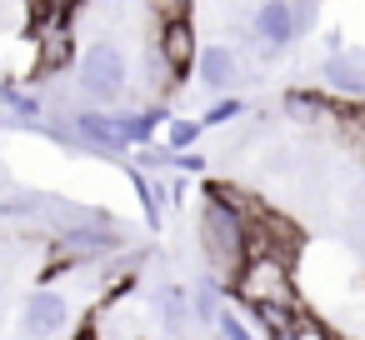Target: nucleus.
I'll return each instance as SVG.
<instances>
[{
	"instance_id": "obj_1",
	"label": "nucleus",
	"mask_w": 365,
	"mask_h": 340,
	"mask_svg": "<svg viewBox=\"0 0 365 340\" xmlns=\"http://www.w3.org/2000/svg\"><path fill=\"white\" fill-rule=\"evenodd\" d=\"M200 250H205L210 270L235 285L240 265L250 260V225H245V215L235 205L205 195V205H200Z\"/></svg>"
},
{
	"instance_id": "obj_2",
	"label": "nucleus",
	"mask_w": 365,
	"mask_h": 340,
	"mask_svg": "<svg viewBox=\"0 0 365 340\" xmlns=\"http://www.w3.org/2000/svg\"><path fill=\"white\" fill-rule=\"evenodd\" d=\"M235 295H240L250 310H265V305L300 310L290 260H280V255H250V260L240 265V275H235Z\"/></svg>"
},
{
	"instance_id": "obj_3",
	"label": "nucleus",
	"mask_w": 365,
	"mask_h": 340,
	"mask_svg": "<svg viewBox=\"0 0 365 340\" xmlns=\"http://www.w3.org/2000/svg\"><path fill=\"white\" fill-rule=\"evenodd\" d=\"M81 86H86V96H96V101H115V96H125V86H130V61H125V51L115 46V41H96L86 56H81Z\"/></svg>"
},
{
	"instance_id": "obj_4",
	"label": "nucleus",
	"mask_w": 365,
	"mask_h": 340,
	"mask_svg": "<svg viewBox=\"0 0 365 340\" xmlns=\"http://www.w3.org/2000/svg\"><path fill=\"white\" fill-rule=\"evenodd\" d=\"M71 325V300L61 290H31L26 295V310H21V335L26 340H56L61 330Z\"/></svg>"
},
{
	"instance_id": "obj_5",
	"label": "nucleus",
	"mask_w": 365,
	"mask_h": 340,
	"mask_svg": "<svg viewBox=\"0 0 365 340\" xmlns=\"http://www.w3.org/2000/svg\"><path fill=\"white\" fill-rule=\"evenodd\" d=\"M160 66L170 71V81L190 76V66H200V51H195V26L190 21H160Z\"/></svg>"
},
{
	"instance_id": "obj_6",
	"label": "nucleus",
	"mask_w": 365,
	"mask_h": 340,
	"mask_svg": "<svg viewBox=\"0 0 365 340\" xmlns=\"http://www.w3.org/2000/svg\"><path fill=\"white\" fill-rule=\"evenodd\" d=\"M145 305H150V315H155V325L165 335H185L190 320H195V295L185 285H155L145 295Z\"/></svg>"
},
{
	"instance_id": "obj_7",
	"label": "nucleus",
	"mask_w": 365,
	"mask_h": 340,
	"mask_svg": "<svg viewBox=\"0 0 365 340\" xmlns=\"http://www.w3.org/2000/svg\"><path fill=\"white\" fill-rule=\"evenodd\" d=\"M71 56H76V36H71V26H61V31H41V36H36V66H31V76H36V81L61 76V71L71 66Z\"/></svg>"
},
{
	"instance_id": "obj_8",
	"label": "nucleus",
	"mask_w": 365,
	"mask_h": 340,
	"mask_svg": "<svg viewBox=\"0 0 365 340\" xmlns=\"http://www.w3.org/2000/svg\"><path fill=\"white\" fill-rule=\"evenodd\" d=\"M295 31H300V16L285 6V0H265V6L255 11V36H260L270 51L290 46V41H295Z\"/></svg>"
},
{
	"instance_id": "obj_9",
	"label": "nucleus",
	"mask_w": 365,
	"mask_h": 340,
	"mask_svg": "<svg viewBox=\"0 0 365 340\" xmlns=\"http://www.w3.org/2000/svg\"><path fill=\"white\" fill-rule=\"evenodd\" d=\"M325 86L335 91V101H360L365 96V66H355L345 56H330L325 61Z\"/></svg>"
},
{
	"instance_id": "obj_10",
	"label": "nucleus",
	"mask_w": 365,
	"mask_h": 340,
	"mask_svg": "<svg viewBox=\"0 0 365 340\" xmlns=\"http://www.w3.org/2000/svg\"><path fill=\"white\" fill-rule=\"evenodd\" d=\"M200 81L210 86V91H225L235 76H240V66H235V51H225V46H210V51H200Z\"/></svg>"
},
{
	"instance_id": "obj_11",
	"label": "nucleus",
	"mask_w": 365,
	"mask_h": 340,
	"mask_svg": "<svg viewBox=\"0 0 365 340\" xmlns=\"http://www.w3.org/2000/svg\"><path fill=\"white\" fill-rule=\"evenodd\" d=\"M76 130L86 135V140H96V145H125L120 140V125H115V115H76Z\"/></svg>"
},
{
	"instance_id": "obj_12",
	"label": "nucleus",
	"mask_w": 365,
	"mask_h": 340,
	"mask_svg": "<svg viewBox=\"0 0 365 340\" xmlns=\"http://www.w3.org/2000/svg\"><path fill=\"white\" fill-rule=\"evenodd\" d=\"M275 340H340V335H335V330H330V325H325L320 315L300 310V315H295V325H290L285 335H275Z\"/></svg>"
},
{
	"instance_id": "obj_13",
	"label": "nucleus",
	"mask_w": 365,
	"mask_h": 340,
	"mask_svg": "<svg viewBox=\"0 0 365 340\" xmlns=\"http://www.w3.org/2000/svg\"><path fill=\"white\" fill-rule=\"evenodd\" d=\"M195 135H200V120H170V130H165V145H170L175 155H185V150L195 145Z\"/></svg>"
},
{
	"instance_id": "obj_14",
	"label": "nucleus",
	"mask_w": 365,
	"mask_h": 340,
	"mask_svg": "<svg viewBox=\"0 0 365 340\" xmlns=\"http://www.w3.org/2000/svg\"><path fill=\"white\" fill-rule=\"evenodd\" d=\"M0 101H6L16 115H36L41 110V101L36 96H26V91H16V86H6V81H0Z\"/></svg>"
},
{
	"instance_id": "obj_15",
	"label": "nucleus",
	"mask_w": 365,
	"mask_h": 340,
	"mask_svg": "<svg viewBox=\"0 0 365 340\" xmlns=\"http://www.w3.org/2000/svg\"><path fill=\"white\" fill-rule=\"evenodd\" d=\"M240 110H245V105H240L235 96H230V101H215V105L205 110V125H225V120H235Z\"/></svg>"
},
{
	"instance_id": "obj_16",
	"label": "nucleus",
	"mask_w": 365,
	"mask_h": 340,
	"mask_svg": "<svg viewBox=\"0 0 365 340\" xmlns=\"http://www.w3.org/2000/svg\"><path fill=\"white\" fill-rule=\"evenodd\" d=\"M215 325H220V340H255V335L245 330V320H240V315H230V310H220V320H215Z\"/></svg>"
},
{
	"instance_id": "obj_17",
	"label": "nucleus",
	"mask_w": 365,
	"mask_h": 340,
	"mask_svg": "<svg viewBox=\"0 0 365 340\" xmlns=\"http://www.w3.org/2000/svg\"><path fill=\"white\" fill-rule=\"evenodd\" d=\"M175 165H180V170H190V175H200V170H205V160H200L195 150H185V155H175Z\"/></svg>"
}]
</instances>
